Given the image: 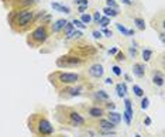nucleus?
I'll use <instances>...</instances> for the list:
<instances>
[{
    "instance_id": "nucleus-1",
    "label": "nucleus",
    "mask_w": 165,
    "mask_h": 137,
    "mask_svg": "<svg viewBox=\"0 0 165 137\" xmlns=\"http://www.w3.org/2000/svg\"><path fill=\"white\" fill-rule=\"evenodd\" d=\"M34 20V11L30 9H20L18 11H13L10 19V26L16 33H24L30 27Z\"/></svg>"
},
{
    "instance_id": "nucleus-2",
    "label": "nucleus",
    "mask_w": 165,
    "mask_h": 137,
    "mask_svg": "<svg viewBox=\"0 0 165 137\" xmlns=\"http://www.w3.org/2000/svg\"><path fill=\"white\" fill-rule=\"evenodd\" d=\"M28 124H30V130L32 133H35L37 136L41 137H47L51 136L54 133V127L49 121L43 116V115H32L28 119Z\"/></svg>"
},
{
    "instance_id": "nucleus-3",
    "label": "nucleus",
    "mask_w": 165,
    "mask_h": 137,
    "mask_svg": "<svg viewBox=\"0 0 165 137\" xmlns=\"http://www.w3.org/2000/svg\"><path fill=\"white\" fill-rule=\"evenodd\" d=\"M48 37H49V30H48V26L44 24V26H38L37 28H34L31 34L28 36L27 41L31 47H40L47 41Z\"/></svg>"
},
{
    "instance_id": "nucleus-4",
    "label": "nucleus",
    "mask_w": 165,
    "mask_h": 137,
    "mask_svg": "<svg viewBox=\"0 0 165 137\" xmlns=\"http://www.w3.org/2000/svg\"><path fill=\"white\" fill-rule=\"evenodd\" d=\"M83 64V59L76 57V55H65L57 59V67L59 68H74V67H79Z\"/></svg>"
},
{
    "instance_id": "nucleus-5",
    "label": "nucleus",
    "mask_w": 165,
    "mask_h": 137,
    "mask_svg": "<svg viewBox=\"0 0 165 137\" xmlns=\"http://www.w3.org/2000/svg\"><path fill=\"white\" fill-rule=\"evenodd\" d=\"M54 76L57 78V82L61 85H74L79 82V74L75 72H55Z\"/></svg>"
},
{
    "instance_id": "nucleus-6",
    "label": "nucleus",
    "mask_w": 165,
    "mask_h": 137,
    "mask_svg": "<svg viewBox=\"0 0 165 137\" xmlns=\"http://www.w3.org/2000/svg\"><path fill=\"white\" fill-rule=\"evenodd\" d=\"M66 115H68V119H66V123H69L71 126L74 127H80L85 124V119H83V116L80 115V113H78L76 110H72V109H66Z\"/></svg>"
},
{
    "instance_id": "nucleus-7",
    "label": "nucleus",
    "mask_w": 165,
    "mask_h": 137,
    "mask_svg": "<svg viewBox=\"0 0 165 137\" xmlns=\"http://www.w3.org/2000/svg\"><path fill=\"white\" fill-rule=\"evenodd\" d=\"M99 129L102 130L103 134H110L116 129V124H113L112 121H109L107 119H100L99 120Z\"/></svg>"
},
{
    "instance_id": "nucleus-8",
    "label": "nucleus",
    "mask_w": 165,
    "mask_h": 137,
    "mask_svg": "<svg viewBox=\"0 0 165 137\" xmlns=\"http://www.w3.org/2000/svg\"><path fill=\"white\" fill-rule=\"evenodd\" d=\"M103 74H105V69L100 64H93V65L89 67V75L93 76V78H102Z\"/></svg>"
},
{
    "instance_id": "nucleus-9",
    "label": "nucleus",
    "mask_w": 165,
    "mask_h": 137,
    "mask_svg": "<svg viewBox=\"0 0 165 137\" xmlns=\"http://www.w3.org/2000/svg\"><path fill=\"white\" fill-rule=\"evenodd\" d=\"M88 113H89V116L91 117H95V119H99V117L103 116V109L102 107H99V106H92V107H89V110H88Z\"/></svg>"
},
{
    "instance_id": "nucleus-10",
    "label": "nucleus",
    "mask_w": 165,
    "mask_h": 137,
    "mask_svg": "<svg viewBox=\"0 0 165 137\" xmlns=\"http://www.w3.org/2000/svg\"><path fill=\"white\" fill-rule=\"evenodd\" d=\"M133 74L136 75L137 78H143L144 75H145V67H144V64H134Z\"/></svg>"
},
{
    "instance_id": "nucleus-11",
    "label": "nucleus",
    "mask_w": 165,
    "mask_h": 137,
    "mask_svg": "<svg viewBox=\"0 0 165 137\" xmlns=\"http://www.w3.org/2000/svg\"><path fill=\"white\" fill-rule=\"evenodd\" d=\"M107 120L112 121L113 124H119V123L122 121V115H120V113H117V112L110 110L109 113H107Z\"/></svg>"
},
{
    "instance_id": "nucleus-12",
    "label": "nucleus",
    "mask_w": 165,
    "mask_h": 137,
    "mask_svg": "<svg viewBox=\"0 0 165 137\" xmlns=\"http://www.w3.org/2000/svg\"><path fill=\"white\" fill-rule=\"evenodd\" d=\"M65 24H66V20H65V19H59V20H57L55 23H54V26H52V31L54 33L61 31V30L64 28Z\"/></svg>"
},
{
    "instance_id": "nucleus-13",
    "label": "nucleus",
    "mask_w": 165,
    "mask_h": 137,
    "mask_svg": "<svg viewBox=\"0 0 165 137\" xmlns=\"http://www.w3.org/2000/svg\"><path fill=\"white\" fill-rule=\"evenodd\" d=\"M152 82H154L157 86H162L164 85V78H162V75L160 72H155L154 76H152Z\"/></svg>"
},
{
    "instance_id": "nucleus-14",
    "label": "nucleus",
    "mask_w": 165,
    "mask_h": 137,
    "mask_svg": "<svg viewBox=\"0 0 165 137\" xmlns=\"http://www.w3.org/2000/svg\"><path fill=\"white\" fill-rule=\"evenodd\" d=\"M126 84H119L116 85V92H117V96L119 98H124L126 95Z\"/></svg>"
},
{
    "instance_id": "nucleus-15",
    "label": "nucleus",
    "mask_w": 165,
    "mask_h": 137,
    "mask_svg": "<svg viewBox=\"0 0 165 137\" xmlns=\"http://www.w3.org/2000/svg\"><path fill=\"white\" fill-rule=\"evenodd\" d=\"M52 7L55 9V10H59V11H62V13H65V14H69V13H71L69 7H66V6H61L59 3H52Z\"/></svg>"
},
{
    "instance_id": "nucleus-16",
    "label": "nucleus",
    "mask_w": 165,
    "mask_h": 137,
    "mask_svg": "<svg viewBox=\"0 0 165 137\" xmlns=\"http://www.w3.org/2000/svg\"><path fill=\"white\" fill-rule=\"evenodd\" d=\"M95 96H96V99H99V100H107L109 99V93H107L106 90H97V92H95Z\"/></svg>"
},
{
    "instance_id": "nucleus-17",
    "label": "nucleus",
    "mask_w": 165,
    "mask_h": 137,
    "mask_svg": "<svg viewBox=\"0 0 165 137\" xmlns=\"http://www.w3.org/2000/svg\"><path fill=\"white\" fill-rule=\"evenodd\" d=\"M103 13L106 14V17H117L119 16V10H116V9H110V7H106V9L103 10Z\"/></svg>"
},
{
    "instance_id": "nucleus-18",
    "label": "nucleus",
    "mask_w": 165,
    "mask_h": 137,
    "mask_svg": "<svg viewBox=\"0 0 165 137\" xmlns=\"http://www.w3.org/2000/svg\"><path fill=\"white\" fill-rule=\"evenodd\" d=\"M116 27H117V30L120 33H123L124 36H134V30H127L124 26H122V24H116Z\"/></svg>"
},
{
    "instance_id": "nucleus-19",
    "label": "nucleus",
    "mask_w": 165,
    "mask_h": 137,
    "mask_svg": "<svg viewBox=\"0 0 165 137\" xmlns=\"http://www.w3.org/2000/svg\"><path fill=\"white\" fill-rule=\"evenodd\" d=\"M134 23H136V26H137L138 30H144V28H145V21H144V19H141V17H136V19H134Z\"/></svg>"
},
{
    "instance_id": "nucleus-20",
    "label": "nucleus",
    "mask_w": 165,
    "mask_h": 137,
    "mask_svg": "<svg viewBox=\"0 0 165 137\" xmlns=\"http://www.w3.org/2000/svg\"><path fill=\"white\" fill-rule=\"evenodd\" d=\"M62 30H64L65 36L68 37V36H69L71 33L74 31V24H72V23H68V21H66V24L64 26V28H62Z\"/></svg>"
},
{
    "instance_id": "nucleus-21",
    "label": "nucleus",
    "mask_w": 165,
    "mask_h": 137,
    "mask_svg": "<svg viewBox=\"0 0 165 137\" xmlns=\"http://www.w3.org/2000/svg\"><path fill=\"white\" fill-rule=\"evenodd\" d=\"M151 57H152V51H151L150 48H145V50L143 51V59L147 62V61L151 59Z\"/></svg>"
},
{
    "instance_id": "nucleus-22",
    "label": "nucleus",
    "mask_w": 165,
    "mask_h": 137,
    "mask_svg": "<svg viewBox=\"0 0 165 137\" xmlns=\"http://www.w3.org/2000/svg\"><path fill=\"white\" fill-rule=\"evenodd\" d=\"M133 92H134V95L136 96H140V98H143L144 96V90L140 88L138 85H134L133 86Z\"/></svg>"
},
{
    "instance_id": "nucleus-23",
    "label": "nucleus",
    "mask_w": 165,
    "mask_h": 137,
    "mask_svg": "<svg viewBox=\"0 0 165 137\" xmlns=\"http://www.w3.org/2000/svg\"><path fill=\"white\" fill-rule=\"evenodd\" d=\"M99 24H100L102 27H105V28H106V27L110 24V19H109V17H100V20H99Z\"/></svg>"
},
{
    "instance_id": "nucleus-24",
    "label": "nucleus",
    "mask_w": 165,
    "mask_h": 137,
    "mask_svg": "<svg viewBox=\"0 0 165 137\" xmlns=\"http://www.w3.org/2000/svg\"><path fill=\"white\" fill-rule=\"evenodd\" d=\"M80 21H82L83 24H89V23L92 21V16H91V14H82Z\"/></svg>"
},
{
    "instance_id": "nucleus-25",
    "label": "nucleus",
    "mask_w": 165,
    "mask_h": 137,
    "mask_svg": "<svg viewBox=\"0 0 165 137\" xmlns=\"http://www.w3.org/2000/svg\"><path fill=\"white\" fill-rule=\"evenodd\" d=\"M72 24H74V27H78V28H80V30L86 28V24H83L80 20H74L72 21Z\"/></svg>"
},
{
    "instance_id": "nucleus-26",
    "label": "nucleus",
    "mask_w": 165,
    "mask_h": 137,
    "mask_svg": "<svg viewBox=\"0 0 165 137\" xmlns=\"http://www.w3.org/2000/svg\"><path fill=\"white\" fill-rule=\"evenodd\" d=\"M148 106H150V99L144 96L143 100H141V109H143V110H145V109H147Z\"/></svg>"
},
{
    "instance_id": "nucleus-27",
    "label": "nucleus",
    "mask_w": 165,
    "mask_h": 137,
    "mask_svg": "<svg viewBox=\"0 0 165 137\" xmlns=\"http://www.w3.org/2000/svg\"><path fill=\"white\" fill-rule=\"evenodd\" d=\"M80 88H72V89H68V92H69V95L71 96H78L80 95Z\"/></svg>"
},
{
    "instance_id": "nucleus-28",
    "label": "nucleus",
    "mask_w": 165,
    "mask_h": 137,
    "mask_svg": "<svg viewBox=\"0 0 165 137\" xmlns=\"http://www.w3.org/2000/svg\"><path fill=\"white\" fill-rule=\"evenodd\" d=\"M80 36H82V33L78 31V30H74V31L71 33V34H69V36H68L66 38H75V37L78 38V37H80Z\"/></svg>"
},
{
    "instance_id": "nucleus-29",
    "label": "nucleus",
    "mask_w": 165,
    "mask_h": 137,
    "mask_svg": "<svg viewBox=\"0 0 165 137\" xmlns=\"http://www.w3.org/2000/svg\"><path fill=\"white\" fill-rule=\"evenodd\" d=\"M107 7H110V9H116V10H117V3H116L114 0H107Z\"/></svg>"
},
{
    "instance_id": "nucleus-30",
    "label": "nucleus",
    "mask_w": 165,
    "mask_h": 137,
    "mask_svg": "<svg viewBox=\"0 0 165 137\" xmlns=\"http://www.w3.org/2000/svg\"><path fill=\"white\" fill-rule=\"evenodd\" d=\"M112 69H113V72H114V75H117V76H120V75H122V69L119 68L117 65H114Z\"/></svg>"
},
{
    "instance_id": "nucleus-31",
    "label": "nucleus",
    "mask_w": 165,
    "mask_h": 137,
    "mask_svg": "<svg viewBox=\"0 0 165 137\" xmlns=\"http://www.w3.org/2000/svg\"><path fill=\"white\" fill-rule=\"evenodd\" d=\"M100 13H99V11H95V14H93V21H95V23H99V20H100Z\"/></svg>"
},
{
    "instance_id": "nucleus-32",
    "label": "nucleus",
    "mask_w": 165,
    "mask_h": 137,
    "mask_svg": "<svg viewBox=\"0 0 165 137\" xmlns=\"http://www.w3.org/2000/svg\"><path fill=\"white\" fill-rule=\"evenodd\" d=\"M75 3H76V4H79V6H88L89 1H88V0H75Z\"/></svg>"
},
{
    "instance_id": "nucleus-33",
    "label": "nucleus",
    "mask_w": 165,
    "mask_h": 137,
    "mask_svg": "<svg viewBox=\"0 0 165 137\" xmlns=\"http://www.w3.org/2000/svg\"><path fill=\"white\" fill-rule=\"evenodd\" d=\"M116 59H117V61H124V54H123V53H117Z\"/></svg>"
},
{
    "instance_id": "nucleus-34",
    "label": "nucleus",
    "mask_w": 165,
    "mask_h": 137,
    "mask_svg": "<svg viewBox=\"0 0 165 137\" xmlns=\"http://www.w3.org/2000/svg\"><path fill=\"white\" fill-rule=\"evenodd\" d=\"M103 33L106 34V37H112V36H113V33L110 31V30H107V28H105V30H103Z\"/></svg>"
},
{
    "instance_id": "nucleus-35",
    "label": "nucleus",
    "mask_w": 165,
    "mask_h": 137,
    "mask_svg": "<svg viewBox=\"0 0 165 137\" xmlns=\"http://www.w3.org/2000/svg\"><path fill=\"white\" fill-rule=\"evenodd\" d=\"M93 37H95V38H100L102 37V33L100 31H93Z\"/></svg>"
},
{
    "instance_id": "nucleus-36",
    "label": "nucleus",
    "mask_w": 165,
    "mask_h": 137,
    "mask_svg": "<svg viewBox=\"0 0 165 137\" xmlns=\"http://www.w3.org/2000/svg\"><path fill=\"white\" fill-rule=\"evenodd\" d=\"M144 124H145V126H150V124H151V119H150V117H145V120H144Z\"/></svg>"
},
{
    "instance_id": "nucleus-37",
    "label": "nucleus",
    "mask_w": 165,
    "mask_h": 137,
    "mask_svg": "<svg viewBox=\"0 0 165 137\" xmlns=\"http://www.w3.org/2000/svg\"><path fill=\"white\" fill-rule=\"evenodd\" d=\"M130 54H131L133 57H136V55H137V51H136V48H130Z\"/></svg>"
},
{
    "instance_id": "nucleus-38",
    "label": "nucleus",
    "mask_w": 165,
    "mask_h": 137,
    "mask_svg": "<svg viewBox=\"0 0 165 137\" xmlns=\"http://www.w3.org/2000/svg\"><path fill=\"white\" fill-rule=\"evenodd\" d=\"M109 54H117V48H112V50H109Z\"/></svg>"
},
{
    "instance_id": "nucleus-39",
    "label": "nucleus",
    "mask_w": 165,
    "mask_h": 137,
    "mask_svg": "<svg viewBox=\"0 0 165 137\" xmlns=\"http://www.w3.org/2000/svg\"><path fill=\"white\" fill-rule=\"evenodd\" d=\"M107 107H109L110 110H113V109H114V105H113L112 102H110V103H107Z\"/></svg>"
},
{
    "instance_id": "nucleus-40",
    "label": "nucleus",
    "mask_w": 165,
    "mask_h": 137,
    "mask_svg": "<svg viewBox=\"0 0 165 137\" xmlns=\"http://www.w3.org/2000/svg\"><path fill=\"white\" fill-rule=\"evenodd\" d=\"M86 7H88V6H79V11H80V13H82V11H85Z\"/></svg>"
},
{
    "instance_id": "nucleus-41",
    "label": "nucleus",
    "mask_w": 165,
    "mask_h": 137,
    "mask_svg": "<svg viewBox=\"0 0 165 137\" xmlns=\"http://www.w3.org/2000/svg\"><path fill=\"white\" fill-rule=\"evenodd\" d=\"M105 82H106L107 85H112V84H113V81H112V79H110V78H107L106 81H105Z\"/></svg>"
},
{
    "instance_id": "nucleus-42",
    "label": "nucleus",
    "mask_w": 165,
    "mask_h": 137,
    "mask_svg": "<svg viewBox=\"0 0 165 137\" xmlns=\"http://www.w3.org/2000/svg\"><path fill=\"white\" fill-rule=\"evenodd\" d=\"M160 40H161V41H162V42L165 41V38H164V34H162V33H161V34H160Z\"/></svg>"
},
{
    "instance_id": "nucleus-43",
    "label": "nucleus",
    "mask_w": 165,
    "mask_h": 137,
    "mask_svg": "<svg viewBox=\"0 0 165 137\" xmlns=\"http://www.w3.org/2000/svg\"><path fill=\"white\" fill-rule=\"evenodd\" d=\"M123 3H124V4H131V1H130V0H123Z\"/></svg>"
},
{
    "instance_id": "nucleus-44",
    "label": "nucleus",
    "mask_w": 165,
    "mask_h": 137,
    "mask_svg": "<svg viewBox=\"0 0 165 137\" xmlns=\"http://www.w3.org/2000/svg\"><path fill=\"white\" fill-rule=\"evenodd\" d=\"M136 137H141V136H140V134H136Z\"/></svg>"
},
{
    "instance_id": "nucleus-45",
    "label": "nucleus",
    "mask_w": 165,
    "mask_h": 137,
    "mask_svg": "<svg viewBox=\"0 0 165 137\" xmlns=\"http://www.w3.org/2000/svg\"><path fill=\"white\" fill-rule=\"evenodd\" d=\"M62 137H66V136H62Z\"/></svg>"
}]
</instances>
